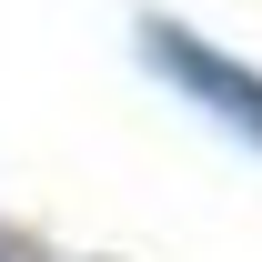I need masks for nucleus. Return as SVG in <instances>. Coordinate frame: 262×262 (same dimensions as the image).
I'll return each instance as SVG.
<instances>
[{"instance_id": "f257e3e1", "label": "nucleus", "mask_w": 262, "mask_h": 262, "mask_svg": "<svg viewBox=\"0 0 262 262\" xmlns=\"http://www.w3.org/2000/svg\"><path fill=\"white\" fill-rule=\"evenodd\" d=\"M141 61H151V71H171V81H182V91H192L202 111L222 121V131H242V141L262 151V71L222 61L212 40H192V31H171V20H141Z\"/></svg>"}]
</instances>
